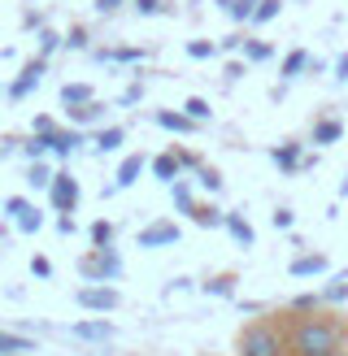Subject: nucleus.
<instances>
[{"label": "nucleus", "mask_w": 348, "mask_h": 356, "mask_svg": "<svg viewBox=\"0 0 348 356\" xmlns=\"http://www.w3.org/2000/svg\"><path fill=\"white\" fill-rule=\"evenodd\" d=\"M287 352L292 356H348V317L331 309L292 313L283 309Z\"/></svg>", "instance_id": "f257e3e1"}, {"label": "nucleus", "mask_w": 348, "mask_h": 356, "mask_svg": "<svg viewBox=\"0 0 348 356\" xmlns=\"http://www.w3.org/2000/svg\"><path fill=\"white\" fill-rule=\"evenodd\" d=\"M235 352H239V356H292V352H287L283 313H274V317H253V322L235 334Z\"/></svg>", "instance_id": "f03ea898"}, {"label": "nucleus", "mask_w": 348, "mask_h": 356, "mask_svg": "<svg viewBox=\"0 0 348 356\" xmlns=\"http://www.w3.org/2000/svg\"><path fill=\"white\" fill-rule=\"evenodd\" d=\"M127 274V261H122L118 248H92V252L79 257V278L83 282H118Z\"/></svg>", "instance_id": "7ed1b4c3"}, {"label": "nucleus", "mask_w": 348, "mask_h": 356, "mask_svg": "<svg viewBox=\"0 0 348 356\" xmlns=\"http://www.w3.org/2000/svg\"><path fill=\"white\" fill-rule=\"evenodd\" d=\"M74 305L87 313H113L122 305V291L113 282H83V287H74Z\"/></svg>", "instance_id": "20e7f679"}, {"label": "nucleus", "mask_w": 348, "mask_h": 356, "mask_svg": "<svg viewBox=\"0 0 348 356\" xmlns=\"http://www.w3.org/2000/svg\"><path fill=\"white\" fill-rule=\"evenodd\" d=\"M0 213L13 222L17 235H40V230H44V209H35L26 195H9V200L0 204Z\"/></svg>", "instance_id": "39448f33"}, {"label": "nucleus", "mask_w": 348, "mask_h": 356, "mask_svg": "<svg viewBox=\"0 0 348 356\" xmlns=\"http://www.w3.org/2000/svg\"><path fill=\"white\" fill-rule=\"evenodd\" d=\"M44 195H48L52 213H74V209H79V200H83V187H79V178L70 174V170H57Z\"/></svg>", "instance_id": "423d86ee"}, {"label": "nucleus", "mask_w": 348, "mask_h": 356, "mask_svg": "<svg viewBox=\"0 0 348 356\" xmlns=\"http://www.w3.org/2000/svg\"><path fill=\"white\" fill-rule=\"evenodd\" d=\"M179 239H183L179 226L166 222V218H157V222H148V226L135 235V248H144V252H161V248H174Z\"/></svg>", "instance_id": "0eeeda50"}, {"label": "nucleus", "mask_w": 348, "mask_h": 356, "mask_svg": "<svg viewBox=\"0 0 348 356\" xmlns=\"http://www.w3.org/2000/svg\"><path fill=\"white\" fill-rule=\"evenodd\" d=\"M44 74H48V57H40V52H35V57H31L22 70H17V79L9 83V100H26L35 87L44 83Z\"/></svg>", "instance_id": "6e6552de"}, {"label": "nucleus", "mask_w": 348, "mask_h": 356, "mask_svg": "<svg viewBox=\"0 0 348 356\" xmlns=\"http://www.w3.org/2000/svg\"><path fill=\"white\" fill-rule=\"evenodd\" d=\"M144 170H148V156H139V152L122 156V165H118V174H113V183L104 187V195H113V191H131L139 178H144Z\"/></svg>", "instance_id": "1a4fd4ad"}, {"label": "nucleus", "mask_w": 348, "mask_h": 356, "mask_svg": "<svg viewBox=\"0 0 348 356\" xmlns=\"http://www.w3.org/2000/svg\"><path fill=\"white\" fill-rule=\"evenodd\" d=\"M70 334H74L79 343H109L113 339V322L109 317H83V322L70 326Z\"/></svg>", "instance_id": "9d476101"}, {"label": "nucleus", "mask_w": 348, "mask_h": 356, "mask_svg": "<svg viewBox=\"0 0 348 356\" xmlns=\"http://www.w3.org/2000/svg\"><path fill=\"white\" fill-rule=\"evenodd\" d=\"M152 122H157L166 135H196V131H200V122H191L183 109H152Z\"/></svg>", "instance_id": "9b49d317"}, {"label": "nucleus", "mask_w": 348, "mask_h": 356, "mask_svg": "<svg viewBox=\"0 0 348 356\" xmlns=\"http://www.w3.org/2000/svg\"><path fill=\"white\" fill-rule=\"evenodd\" d=\"M57 100H61V109H79V104H92L96 100V87L83 83V79H70V83H61Z\"/></svg>", "instance_id": "f8f14e48"}, {"label": "nucleus", "mask_w": 348, "mask_h": 356, "mask_svg": "<svg viewBox=\"0 0 348 356\" xmlns=\"http://www.w3.org/2000/svg\"><path fill=\"white\" fill-rule=\"evenodd\" d=\"M222 230H226V235H231L239 248H253V243H257V230H253V222L244 218L239 209H231V213L222 218Z\"/></svg>", "instance_id": "ddd939ff"}, {"label": "nucleus", "mask_w": 348, "mask_h": 356, "mask_svg": "<svg viewBox=\"0 0 348 356\" xmlns=\"http://www.w3.org/2000/svg\"><path fill=\"white\" fill-rule=\"evenodd\" d=\"M270 161H274V170H278V174H296V170L305 165L301 144H296V139H287V144H274V148H270Z\"/></svg>", "instance_id": "4468645a"}, {"label": "nucleus", "mask_w": 348, "mask_h": 356, "mask_svg": "<svg viewBox=\"0 0 348 356\" xmlns=\"http://www.w3.org/2000/svg\"><path fill=\"white\" fill-rule=\"evenodd\" d=\"M148 170H152V178H157V183H166V187L183 178V165H179V156H174V148H170V152H157L152 161H148Z\"/></svg>", "instance_id": "2eb2a0df"}, {"label": "nucleus", "mask_w": 348, "mask_h": 356, "mask_svg": "<svg viewBox=\"0 0 348 356\" xmlns=\"http://www.w3.org/2000/svg\"><path fill=\"white\" fill-rule=\"evenodd\" d=\"M87 144V135L79 131V127H65V131H52V156H57V161H65L70 152H79Z\"/></svg>", "instance_id": "dca6fc26"}, {"label": "nucleus", "mask_w": 348, "mask_h": 356, "mask_svg": "<svg viewBox=\"0 0 348 356\" xmlns=\"http://www.w3.org/2000/svg\"><path fill=\"white\" fill-rule=\"evenodd\" d=\"M235 287H239V274H231V270H222V274H214L209 282H200V291L214 296V300H235Z\"/></svg>", "instance_id": "f3484780"}, {"label": "nucleus", "mask_w": 348, "mask_h": 356, "mask_svg": "<svg viewBox=\"0 0 348 356\" xmlns=\"http://www.w3.org/2000/svg\"><path fill=\"white\" fill-rule=\"evenodd\" d=\"M340 135H344V122H340V118H318V122H313V135H309V144L331 148V144H340Z\"/></svg>", "instance_id": "a211bd4d"}, {"label": "nucleus", "mask_w": 348, "mask_h": 356, "mask_svg": "<svg viewBox=\"0 0 348 356\" xmlns=\"http://www.w3.org/2000/svg\"><path fill=\"white\" fill-rule=\"evenodd\" d=\"M170 204L183 213V218H191V209H196V183H187V178H179V183H170Z\"/></svg>", "instance_id": "6ab92c4d"}, {"label": "nucleus", "mask_w": 348, "mask_h": 356, "mask_svg": "<svg viewBox=\"0 0 348 356\" xmlns=\"http://www.w3.org/2000/svg\"><path fill=\"white\" fill-rule=\"evenodd\" d=\"M287 274L292 278H318V274H326V257L322 252H305V257H296L287 265Z\"/></svg>", "instance_id": "aec40b11"}, {"label": "nucleus", "mask_w": 348, "mask_h": 356, "mask_svg": "<svg viewBox=\"0 0 348 356\" xmlns=\"http://www.w3.org/2000/svg\"><path fill=\"white\" fill-rule=\"evenodd\" d=\"M104 113H109V104H104V100H92V104H79V109H65V118L74 122L79 131H83V127H92V122H100Z\"/></svg>", "instance_id": "412c9836"}, {"label": "nucleus", "mask_w": 348, "mask_h": 356, "mask_svg": "<svg viewBox=\"0 0 348 356\" xmlns=\"http://www.w3.org/2000/svg\"><path fill=\"white\" fill-rule=\"evenodd\" d=\"M35 352L31 334H17V330H0V356H26Z\"/></svg>", "instance_id": "4be33fe9"}, {"label": "nucleus", "mask_w": 348, "mask_h": 356, "mask_svg": "<svg viewBox=\"0 0 348 356\" xmlns=\"http://www.w3.org/2000/svg\"><path fill=\"white\" fill-rule=\"evenodd\" d=\"M222 218H226V213H222L218 204H196V209H191V218H187V222H196L200 230H222Z\"/></svg>", "instance_id": "5701e85b"}, {"label": "nucleus", "mask_w": 348, "mask_h": 356, "mask_svg": "<svg viewBox=\"0 0 348 356\" xmlns=\"http://www.w3.org/2000/svg\"><path fill=\"white\" fill-rule=\"evenodd\" d=\"M22 156H26V161H48V156H52V135H31V139H22Z\"/></svg>", "instance_id": "b1692460"}, {"label": "nucleus", "mask_w": 348, "mask_h": 356, "mask_svg": "<svg viewBox=\"0 0 348 356\" xmlns=\"http://www.w3.org/2000/svg\"><path fill=\"white\" fill-rule=\"evenodd\" d=\"M127 144V127H100L96 131V152H118Z\"/></svg>", "instance_id": "393cba45"}, {"label": "nucleus", "mask_w": 348, "mask_h": 356, "mask_svg": "<svg viewBox=\"0 0 348 356\" xmlns=\"http://www.w3.org/2000/svg\"><path fill=\"white\" fill-rule=\"evenodd\" d=\"M113 235H118V226L109 218H96L92 226H87V239H92V248H113Z\"/></svg>", "instance_id": "a878e982"}, {"label": "nucleus", "mask_w": 348, "mask_h": 356, "mask_svg": "<svg viewBox=\"0 0 348 356\" xmlns=\"http://www.w3.org/2000/svg\"><path fill=\"white\" fill-rule=\"evenodd\" d=\"M52 161H31V170H26V187L31 191H48V183H52Z\"/></svg>", "instance_id": "bb28decb"}, {"label": "nucleus", "mask_w": 348, "mask_h": 356, "mask_svg": "<svg viewBox=\"0 0 348 356\" xmlns=\"http://www.w3.org/2000/svg\"><path fill=\"white\" fill-rule=\"evenodd\" d=\"M309 70V52L305 48H292L287 57H283V83H292V79H301Z\"/></svg>", "instance_id": "cd10ccee"}, {"label": "nucleus", "mask_w": 348, "mask_h": 356, "mask_svg": "<svg viewBox=\"0 0 348 356\" xmlns=\"http://www.w3.org/2000/svg\"><path fill=\"white\" fill-rule=\"evenodd\" d=\"M239 52H244V61H248V65H261V61H270V57H274V48H270L266 40H244Z\"/></svg>", "instance_id": "c85d7f7f"}, {"label": "nucleus", "mask_w": 348, "mask_h": 356, "mask_svg": "<svg viewBox=\"0 0 348 356\" xmlns=\"http://www.w3.org/2000/svg\"><path fill=\"white\" fill-rule=\"evenodd\" d=\"M61 48H70V52H87V48H92V31H87L83 22H79V26H70V31H65V40H61Z\"/></svg>", "instance_id": "c756f323"}, {"label": "nucleus", "mask_w": 348, "mask_h": 356, "mask_svg": "<svg viewBox=\"0 0 348 356\" xmlns=\"http://www.w3.org/2000/svg\"><path fill=\"white\" fill-rule=\"evenodd\" d=\"M322 305H348V278H335V282H326V287L318 291Z\"/></svg>", "instance_id": "7c9ffc66"}, {"label": "nucleus", "mask_w": 348, "mask_h": 356, "mask_svg": "<svg viewBox=\"0 0 348 356\" xmlns=\"http://www.w3.org/2000/svg\"><path fill=\"white\" fill-rule=\"evenodd\" d=\"M183 113H187L191 122H200V127H205L209 118H214V109H209V100H205V96H187V100H183Z\"/></svg>", "instance_id": "2f4dec72"}, {"label": "nucleus", "mask_w": 348, "mask_h": 356, "mask_svg": "<svg viewBox=\"0 0 348 356\" xmlns=\"http://www.w3.org/2000/svg\"><path fill=\"white\" fill-rule=\"evenodd\" d=\"M183 52H187L191 61H209V57H218V44L214 40H187Z\"/></svg>", "instance_id": "473e14b6"}, {"label": "nucleus", "mask_w": 348, "mask_h": 356, "mask_svg": "<svg viewBox=\"0 0 348 356\" xmlns=\"http://www.w3.org/2000/svg\"><path fill=\"white\" fill-rule=\"evenodd\" d=\"M278 9H283V0H261V5L253 9V22H248V26H266V22H274Z\"/></svg>", "instance_id": "72a5a7b5"}, {"label": "nucleus", "mask_w": 348, "mask_h": 356, "mask_svg": "<svg viewBox=\"0 0 348 356\" xmlns=\"http://www.w3.org/2000/svg\"><path fill=\"white\" fill-rule=\"evenodd\" d=\"M196 187L200 191H222V170L218 165H200L196 170Z\"/></svg>", "instance_id": "f704fd0d"}, {"label": "nucleus", "mask_w": 348, "mask_h": 356, "mask_svg": "<svg viewBox=\"0 0 348 356\" xmlns=\"http://www.w3.org/2000/svg\"><path fill=\"white\" fill-rule=\"evenodd\" d=\"M261 5V0H231V5H226V13H231V22H253V9Z\"/></svg>", "instance_id": "c9c22d12"}, {"label": "nucleus", "mask_w": 348, "mask_h": 356, "mask_svg": "<svg viewBox=\"0 0 348 356\" xmlns=\"http://www.w3.org/2000/svg\"><path fill=\"white\" fill-rule=\"evenodd\" d=\"M61 40H65L61 31H52V26H44V31H40V57H52V52L61 48Z\"/></svg>", "instance_id": "e433bc0d"}, {"label": "nucleus", "mask_w": 348, "mask_h": 356, "mask_svg": "<svg viewBox=\"0 0 348 356\" xmlns=\"http://www.w3.org/2000/svg\"><path fill=\"white\" fill-rule=\"evenodd\" d=\"M174 156H179V165H183V174H196L205 161H200V156L196 152H191V148H174Z\"/></svg>", "instance_id": "4c0bfd02"}, {"label": "nucleus", "mask_w": 348, "mask_h": 356, "mask_svg": "<svg viewBox=\"0 0 348 356\" xmlns=\"http://www.w3.org/2000/svg\"><path fill=\"white\" fill-rule=\"evenodd\" d=\"M31 278H44V282L52 278V261H48L44 252H35V257H31Z\"/></svg>", "instance_id": "58836bf2"}, {"label": "nucleus", "mask_w": 348, "mask_h": 356, "mask_svg": "<svg viewBox=\"0 0 348 356\" xmlns=\"http://www.w3.org/2000/svg\"><path fill=\"white\" fill-rule=\"evenodd\" d=\"M52 131H61V127H57V118H48V113H35V122H31V135H52Z\"/></svg>", "instance_id": "ea45409f"}, {"label": "nucleus", "mask_w": 348, "mask_h": 356, "mask_svg": "<svg viewBox=\"0 0 348 356\" xmlns=\"http://www.w3.org/2000/svg\"><path fill=\"white\" fill-rule=\"evenodd\" d=\"M135 13L139 17H157V13H166V5L161 0H135Z\"/></svg>", "instance_id": "a19ab883"}, {"label": "nucleus", "mask_w": 348, "mask_h": 356, "mask_svg": "<svg viewBox=\"0 0 348 356\" xmlns=\"http://www.w3.org/2000/svg\"><path fill=\"white\" fill-rule=\"evenodd\" d=\"M139 100H144V87H139V83H131L127 92L118 96V104H139Z\"/></svg>", "instance_id": "79ce46f5"}, {"label": "nucleus", "mask_w": 348, "mask_h": 356, "mask_svg": "<svg viewBox=\"0 0 348 356\" xmlns=\"http://www.w3.org/2000/svg\"><path fill=\"white\" fill-rule=\"evenodd\" d=\"M292 222H296L292 209H274V226H278V230H292Z\"/></svg>", "instance_id": "37998d69"}, {"label": "nucleus", "mask_w": 348, "mask_h": 356, "mask_svg": "<svg viewBox=\"0 0 348 356\" xmlns=\"http://www.w3.org/2000/svg\"><path fill=\"white\" fill-rule=\"evenodd\" d=\"M122 5H127V0H96V13H104V17H109V13H118Z\"/></svg>", "instance_id": "c03bdc74"}, {"label": "nucleus", "mask_w": 348, "mask_h": 356, "mask_svg": "<svg viewBox=\"0 0 348 356\" xmlns=\"http://www.w3.org/2000/svg\"><path fill=\"white\" fill-rule=\"evenodd\" d=\"M335 83H348V52H340V61H335Z\"/></svg>", "instance_id": "a18cd8bd"}, {"label": "nucleus", "mask_w": 348, "mask_h": 356, "mask_svg": "<svg viewBox=\"0 0 348 356\" xmlns=\"http://www.w3.org/2000/svg\"><path fill=\"white\" fill-rule=\"evenodd\" d=\"M57 230L61 235H74V218H70V213H57Z\"/></svg>", "instance_id": "49530a36"}, {"label": "nucleus", "mask_w": 348, "mask_h": 356, "mask_svg": "<svg viewBox=\"0 0 348 356\" xmlns=\"http://www.w3.org/2000/svg\"><path fill=\"white\" fill-rule=\"evenodd\" d=\"M244 65H248V61H231V65H226V79H231V83H235V79L244 74Z\"/></svg>", "instance_id": "de8ad7c7"}, {"label": "nucleus", "mask_w": 348, "mask_h": 356, "mask_svg": "<svg viewBox=\"0 0 348 356\" xmlns=\"http://www.w3.org/2000/svg\"><path fill=\"white\" fill-rule=\"evenodd\" d=\"M340 195H344V200H348V174H344V183H340Z\"/></svg>", "instance_id": "09e8293b"}, {"label": "nucleus", "mask_w": 348, "mask_h": 356, "mask_svg": "<svg viewBox=\"0 0 348 356\" xmlns=\"http://www.w3.org/2000/svg\"><path fill=\"white\" fill-rule=\"evenodd\" d=\"M0 144H5V139H0Z\"/></svg>", "instance_id": "8fccbe9b"}, {"label": "nucleus", "mask_w": 348, "mask_h": 356, "mask_svg": "<svg viewBox=\"0 0 348 356\" xmlns=\"http://www.w3.org/2000/svg\"><path fill=\"white\" fill-rule=\"evenodd\" d=\"M87 356H92V352H87Z\"/></svg>", "instance_id": "3c124183"}]
</instances>
